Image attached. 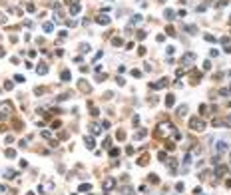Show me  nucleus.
I'll use <instances>...</instances> for the list:
<instances>
[{
  "label": "nucleus",
  "instance_id": "obj_1",
  "mask_svg": "<svg viewBox=\"0 0 231 195\" xmlns=\"http://www.w3.org/2000/svg\"><path fill=\"white\" fill-rule=\"evenodd\" d=\"M189 126H191L193 132H203V129H205V122H203V119H191Z\"/></svg>",
  "mask_w": 231,
  "mask_h": 195
},
{
  "label": "nucleus",
  "instance_id": "obj_2",
  "mask_svg": "<svg viewBox=\"0 0 231 195\" xmlns=\"http://www.w3.org/2000/svg\"><path fill=\"white\" fill-rule=\"evenodd\" d=\"M191 62H195V54L193 52H189V54H185L183 58H181V64H183V66H189Z\"/></svg>",
  "mask_w": 231,
  "mask_h": 195
},
{
  "label": "nucleus",
  "instance_id": "obj_3",
  "mask_svg": "<svg viewBox=\"0 0 231 195\" xmlns=\"http://www.w3.org/2000/svg\"><path fill=\"white\" fill-rule=\"evenodd\" d=\"M10 112H12V106H10V104H0V118L8 116Z\"/></svg>",
  "mask_w": 231,
  "mask_h": 195
},
{
  "label": "nucleus",
  "instance_id": "obj_4",
  "mask_svg": "<svg viewBox=\"0 0 231 195\" xmlns=\"http://www.w3.org/2000/svg\"><path fill=\"white\" fill-rule=\"evenodd\" d=\"M114 185H116V179H114V177H110V179H106V181H104V189H106V191H110Z\"/></svg>",
  "mask_w": 231,
  "mask_h": 195
},
{
  "label": "nucleus",
  "instance_id": "obj_5",
  "mask_svg": "<svg viewBox=\"0 0 231 195\" xmlns=\"http://www.w3.org/2000/svg\"><path fill=\"white\" fill-rule=\"evenodd\" d=\"M96 22H98V24H108L110 18L106 16V14H102V16H98V18H96Z\"/></svg>",
  "mask_w": 231,
  "mask_h": 195
},
{
  "label": "nucleus",
  "instance_id": "obj_6",
  "mask_svg": "<svg viewBox=\"0 0 231 195\" xmlns=\"http://www.w3.org/2000/svg\"><path fill=\"white\" fill-rule=\"evenodd\" d=\"M225 149H227V143H225V141H219V143H217V151H219V153H223Z\"/></svg>",
  "mask_w": 231,
  "mask_h": 195
},
{
  "label": "nucleus",
  "instance_id": "obj_7",
  "mask_svg": "<svg viewBox=\"0 0 231 195\" xmlns=\"http://www.w3.org/2000/svg\"><path fill=\"white\" fill-rule=\"evenodd\" d=\"M84 141H86V147H90V149L94 147V139H92L90 136H86V137H84Z\"/></svg>",
  "mask_w": 231,
  "mask_h": 195
},
{
  "label": "nucleus",
  "instance_id": "obj_8",
  "mask_svg": "<svg viewBox=\"0 0 231 195\" xmlns=\"http://www.w3.org/2000/svg\"><path fill=\"white\" fill-rule=\"evenodd\" d=\"M70 12H72V14H78V12H80V4H74L72 8H70Z\"/></svg>",
  "mask_w": 231,
  "mask_h": 195
},
{
  "label": "nucleus",
  "instance_id": "obj_9",
  "mask_svg": "<svg viewBox=\"0 0 231 195\" xmlns=\"http://www.w3.org/2000/svg\"><path fill=\"white\" fill-rule=\"evenodd\" d=\"M185 112H187V106H181V108L177 109V113H179V116H185Z\"/></svg>",
  "mask_w": 231,
  "mask_h": 195
},
{
  "label": "nucleus",
  "instance_id": "obj_10",
  "mask_svg": "<svg viewBox=\"0 0 231 195\" xmlns=\"http://www.w3.org/2000/svg\"><path fill=\"white\" fill-rule=\"evenodd\" d=\"M44 30H46V32H52V30H54V26H52L50 22H46V24H44Z\"/></svg>",
  "mask_w": 231,
  "mask_h": 195
},
{
  "label": "nucleus",
  "instance_id": "obj_11",
  "mask_svg": "<svg viewBox=\"0 0 231 195\" xmlns=\"http://www.w3.org/2000/svg\"><path fill=\"white\" fill-rule=\"evenodd\" d=\"M46 72H48V68H46V66H40V68H38V74H42V76H44Z\"/></svg>",
  "mask_w": 231,
  "mask_h": 195
},
{
  "label": "nucleus",
  "instance_id": "obj_12",
  "mask_svg": "<svg viewBox=\"0 0 231 195\" xmlns=\"http://www.w3.org/2000/svg\"><path fill=\"white\" fill-rule=\"evenodd\" d=\"M122 191H124V195H131V193H134V191H131V189H130V187H124V189H122Z\"/></svg>",
  "mask_w": 231,
  "mask_h": 195
},
{
  "label": "nucleus",
  "instance_id": "obj_13",
  "mask_svg": "<svg viewBox=\"0 0 231 195\" xmlns=\"http://www.w3.org/2000/svg\"><path fill=\"white\" fill-rule=\"evenodd\" d=\"M62 80H70V72H62Z\"/></svg>",
  "mask_w": 231,
  "mask_h": 195
},
{
  "label": "nucleus",
  "instance_id": "obj_14",
  "mask_svg": "<svg viewBox=\"0 0 231 195\" xmlns=\"http://www.w3.org/2000/svg\"><path fill=\"white\" fill-rule=\"evenodd\" d=\"M80 191H90V185H80Z\"/></svg>",
  "mask_w": 231,
  "mask_h": 195
},
{
  "label": "nucleus",
  "instance_id": "obj_15",
  "mask_svg": "<svg viewBox=\"0 0 231 195\" xmlns=\"http://www.w3.org/2000/svg\"><path fill=\"white\" fill-rule=\"evenodd\" d=\"M6 193V187H2V185H0V195H4Z\"/></svg>",
  "mask_w": 231,
  "mask_h": 195
}]
</instances>
